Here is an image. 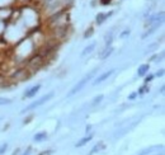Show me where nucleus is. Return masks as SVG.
Returning <instances> with one entry per match:
<instances>
[{"label":"nucleus","instance_id":"obj_1","mask_svg":"<svg viewBox=\"0 0 165 155\" xmlns=\"http://www.w3.org/2000/svg\"><path fill=\"white\" fill-rule=\"evenodd\" d=\"M95 73H97V70H93L90 74H88L86 76L83 78V79H81V80H80V81H79V83H78V84H76V85H75V86H74L71 90H70V93L67 94V97H72V95H75L78 92H80V90H81V89L85 86V84H86V83H88V81H89L94 76V74H95Z\"/></svg>","mask_w":165,"mask_h":155},{"label":"nucleus","instance_id":"obj_2","mask_svg":"<svg viewBox=\"0 0 165 155\" xmlns=\"http://www.w3.org/2000/svg\"><path fill=\"white\" fill-rule=\"evenodd\" d=\"M52 97H53V93H50V94H47V95H43L41 99H38V101H37V102H34V103H31V104H29L27 108H24V109L22 111V113H26L27 111H31V109H34L36 107L42 106L45 102H47V101H48V99H51Z\"/></svg>","mask_w":165,"mask_h":155},{"label":"nucleus","instance_id":"obj_3","mask_svg":"<svg viewBox=\"0 0 165 155\" xmlns=\"http://www.w3.org/2000/svg\"><path fill=\"white\" fill-rule=\"evenodd\" d=\"M112 74H113V70H109V71H107V73H104V74H102L100 76H98V78H97V79H95V81H94L93 84H94V85H97V84H100L102 81H104L105 79H108V78L111 76Z\"/></svg>","mask_w":165,"mask_h":155},{"label":"nucleus","instance_id":"obj_4","mask_svg":"<svg viewBox=\"0 0 165 155\" xmlns=\"http://www.w3.org/2000/svg\"><path fill=\"white\" fill-rule=\"evenodd\" d=\"M39 88H41V85L39 84H37V85H34V86H32L26 94H24V97L26 98H32V97H34L36 94H37V92L39 90Z\"/></svg>","mask_w":165,"mask_h":155},{"label":"nucleus","instance_id":"obj_5","mask_svg":"<svg viewBox=\"0 0 165 155\" xmlns=\"http://www.w3.org/2000/svg\"><path fill=\"white\" fill-rule=\"evenodd\" d=\"M109 15H112V12H111V13H99L98 15H97V22H98L99 24L103 23Z\"/></svg>","mask_w":165,"mask_h":155},{"label":"nucleus","instance_id":"obj_6","mask_svg":"<svg viewBox=\"0 0 165 155\" xmlns=\"http://www.w3.org/2000/svg\"><path fill=\"white\" fill-rule=\"evenodd\" d=\"M13 78H15L17 80L26 79V78H27V71H24V70H19V71H17V73H14V74H13Z\"/></svg>","mask_w":165,"mask_h":155},{"label":"nucleus","instance_id":"obj_7","mask_svg":"<svg viewBox=\"0 0 165 155\" xmlns=\"http://www.w3.org/2000/svg\"><path fill=\"white\" fill-rule=\"evenodd\" d=\"M94 48H95V43H92V45H89L88 47H85V48H84V51L81 52V56H86V55L92 53V52L94 51Z\"/></svg>","mask_w":165,"mask_h":155},{"label":"nucleus","instance_id":"obj_8","mask_svg":"<svg viewBox=\"0 0 165 155\" xmlns=\"http://www.w3.org/2000/svg\"><path fill=\"white\" fill-rule=\"evenodd\" d=\"M41 64H42V57H41V56L33 57L32 60H31V62H29V65H31V66H34V68H36V66H39Z\"/></svg>","mask_w":165,"mask_h":155},{"label":"nucleus","instance_id":"obj_9","mask_svg":"<svg viewBox=\"0 0 165 155\" xmlns=\"http://www.w3.org/2000/svg\"><path fill=\"white\" fill-rule=\"evenodd\" d=\"M147 71H149V65H141V66L138 68V75H140V76L145 75Z\"/></svg>","mask_w":165,"mask_h":155},{"label":"nucleus","instance_id":"obj_10","mask_svg":"<svg viewBox=\"0 0 165 155\" xmlns=\"http://www.w3.org/2000/svg\"><path fill=\"white\" fill-rule=\"evenodd\" d=\"M47 137V134L46 132H39V134H37L36 136H34V140L36 141H42V140H45Z\"/></svg>","mask_w":165,"mask_h":155},{"label":"nucleus","instance_id":"obj_11","mask_svg":"<svg viewBox=\"0 0 165 155\" xmlns=\"http://www.w3.org/2000/svg\"><path fill=\"white\" fill-rule=\"evenodd\" d=\"M90 139H92V136H88V137H84V139H81L78 144H76V146H83V145H85L88 141H90Z\"/></svg>","mask_w":165,"mask_h":155},{"label":"nucleus","instance_id":"obj_12","mask_svg":"<svg viewBox=\"0 0 165 155\" xmlns=\"http://www.w3.org/2000/svg\"><path fill=\"white\" fill-rule=\"evenodd\" d=\"M12 101L10 99H8V98H3V97H0V106H5V104H9Z\"/></svg>","mask_w":165,"mask_h":155},{"label":"nucleus","instance_id":"obj_13","mask_svg":"<svg viewBox=\"0 0 165 155\" xmlns=\"http://www.w3.org/2000/svg\"><path fill=\"white\" fill-rule=\"evenodd\" d=\"M112 51H113V48H111V47H109L108 50H105V52L102 55V59H107V57H108V56L112 53Z\"/></svg>","mask_w":165,"mask_h":155},{"label":"nucleus","instance_id":"obj_14","mask_svg":"<svg viewBox=\"0 0 165 155\" xmlns=\"http://www.w3.org/2000/svg\"><path fill=\"white\" fill-rule=\"evenodd\" d=\"M103 99V95H98L97 98H94V101H93V103H92V106H95V104H98L99 102Z\"/></svg>","mask_w":165,"mask_h":155},{"label":"nucleus","instance_id":"obj_15","mask_svg":"<svg viewBox=\"0 0 165 155\" xmlns=\"http://www.w3.org/2000/svg\"><path fill=\"white\" fill-rule=\"evenodd\" d=\"M6 148H8V145H6V144H4V145L0 148V154H3V153H4V150H5Z\"/></svg>","mask_w":165,"mask_h":155},{"label":"nucleus","instance_id":"obj_16","mask_svg":"<svg viewBox=\"0 0 165 155\" xmlns=\"http://www.w3.org/2000/svg\"><path fill=\"white\" fill-rule=\"evenodd\" d=\"M163 71H164V70H160V73H158V74H156V75H158V76H161V75H163V74H164V73H163Z\"/></svg>","mask_w":165,"mask_h":155},{"label":"nucleus","instance_id":"obj_17","mask_svg":"<svg viewBox=\"0 0 165 155\" xmlns=\"http://www.w3.org/2000/svg\"><path fill=\"white\" fill-rule=\"evenodd\" d=\"M109 1H111V0H102V3H103V4H108Z\"/></svg>","mask_w":165,"mask_h":155},{"label":"nucleus","instance_id":"obj_18","mask_svg":"<svg viewBox=\"0 0 165 155\" xmlns=\"http://www.w3.org/2000/svg\"><path fill=\"white\" fill-rule=\"evenodd\" d=\"M24 155H28V153H26V154H24Z\"/></svg>","mask_w":165,"mask_h":155}]
</instances>
